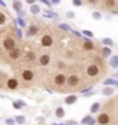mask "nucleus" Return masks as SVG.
Wrapping results in <instances>:
<instances>
[{"instance_id":"1","label":"nucleus","mask_w":118,"mask_h":125,"mask_svg":"<svg viewBox=\"0 0 118 125\" xmlns=\"http://www.w3.org/2000/svg\"><path fill=\"white\" fill-rule=\"evenodd\" d=\"M99 72H100L99 67H97V65H95V64H90V65L86 68V74L89 76H92V78L97 76V75H99Z\"/></svg>"},{"instance_id":"2","label":"nucleus","mask_w":118,"mask_h":125,"mask_svg":"<svg viewBox=\"0 0 118 125\" xmlns=\"http://www.w3.org/2000/svg\"><path fill=\"white\" fill-rule=\"evenodd\" d=\"M79 81H81V79H79V76H78L77 74H72L71 76L67 78V83L69 85V88H75V86L79 83Z\"/></svg>"},{"instance_id":"3","label":"nucleus","mask_w":118,"mask_h":125,"mask_svg":"<svg viewBox=\"0 0 118 125\" xmlns=\"http://www.w3.org/2000/svg\"><path fill=\"white\" fill-rule=\"evenodd\" d=\"M3 47H4L6 50H13L14 47H15V40L13 39V38H7V39L3 40Z\"/></svg>"},{"instance_id":"4","label":"nucleus","mask_w":118,"mask_h":125,"mask_svg":"<svg viewBox=\"0 0 118 125\" xmlns=\"http://www.w3.org/2000/svg\"><path fill=\"white\" fill-rule=\"evenodd\" d=\"M9 56H10V58H11V60H18V58L22 56V50L18 49V47H14L13 50H10Z\"/></svg>"},{"instance_id":"5","label":"nucleus","mask_w":118,"mask_h":125,"mask_svg":"<svg viewBox=\"0 0 118 125\" xmlns=\"http://www.w3.org/2000/svg\"><path fill=\"white\" fill-rule=\"evenodd\" d=\"M97 122H99L100 125H107L110 122V115L107 113H101V114L97 117Z\"/></svg>"},{"instance_id":"6","label":"nucleus","mask_w":118,"mask_h":125,"mask_svg":"<svg viewBox=\"0 0 118 125\" xmlns=\"http://www.w3.org/2000/svg\"><path fill=\"white\" fill-rule=\"evenodd\" d=\"M40 43L45 46V47H50V46L53 45V38L50 35H43L42 39H40Z\"/></svg>"},{"instance_id":"7","label":"nucleus","mask_w":118,"mask_h":125,"mask_svg":"<svg viewBox=\"0 0 118 125\" xmlns=\"http://www.w3.org/2000/svg\"><path fill=\"white\" fill-rule=\"evenodd\" d=\"M21 76H22L24 81H27V82H31L32 79H33V71H31V70H24L22 74H21Z\"/></svg>"},{"instance_id":"8","label":"nucleus","mask_w":118,"mask_h":125,"mask_svg":"<svg viewBox=\"0 0 118 125\" xmlns=\"http://www.w3.org/2000/svg\"><path fill=\"white\" fill-rule=\"evenodd\" d=\"M67 82V76L64 75V74H57L54 76V83L56 85H64Z\"/></svg>"},{"instance_id":"9","label":"nucleus","mask_w":118,"mask_h":125,"mask_svg":"<svg viewBox=\"0 0 118 125\" xmlns=\"http://www.w3.org/2000/svg\"><path fill=\"white\" fill-rule=\"evenodd\" d=\"M35 58H36V56H35V53H33V52H28V53L22 57V60H24V62L29 64V62H33V61H35Z\"/></svg>"},{"instance_id":"10","label":"nucleus","mask_w":118,"mask_h":125,"mask_svg":"<svg viewBox=\"0 0 118 125\" xmlns=\"http://www.w3.org/2000/svg\"><path fill=\"white\" fill-rule=\"evenodd\" d=\"M49 62H50V56H49V54H43V56L39 58V64H40V65H43V67H45V65H47Z\"/></svg>"},{"instance_id":"11","label":"nucleus","mask_w":118,"mask_h":125,"mask_svg":"<svg viewBox=\"0 0 118 125\" xmlns=\"http://www.w3.org/2000/svg\"><path fill=\"white\" fill-rule=\"evenodd\" d=\"M7 88H9V89H17V88H18V81L17 79H9L7 81Z\"/></svg>"},{"instance_id":"12","label":"nucleus","mask_w":118,"mask_h":125,"mask_svg":"<svg viewBox=\"0 0 118 125\" xmlns=\"http://www.w3.org/2000/svg\"><path fill=\"white\" fill-rule=\"evenodd\" d=\"M83 49L85 50H92L93 49V43H92V40H85V43H83Z\"/></svg>"},{"instance_id":"13","label":"nucleus","mask_w":118,"mask_h":125,"mask_svg":"<svg viewBox=\"0 0 118 125\" xmlns=\"http://www.w3.org/2000/svg\"><path fill=\"white\" fill-rule=\"evenodd\" d=\"M77 96H75V94H72V96H68V97L65 99V103H67V104H72V103H75L77 102Z\"/></svg>"},{"instance_id":"14","label":"nucleus","mask_w":118,"mask_h":125,"mask_svg":"<svg viewBox=\"0 0 118 125\" xmlns=\"http://www.w3.org/2000/svg\"><path fill=\"white\" fill-rule=\"evenodd\" d=\"M104 6L107 7V9H111V7H114V6H115V0H106Z\"/></svg>"},{"instance_id":"15","label":"nucleus","mask_w":118,"mask_h":125,"mask_svg":"<svg viewBox=\"0 0 118 125\" xmlns=\"http://www.w3.org/2000/svg\"><path fill=\"white\" fill-rule=\"evenodd\" d=\"M38 31H39V29H38V27H33V25H32V27H29V35H36Z\"/></svg>"},{"instance_id":"16","label":"nucleus","mask_w":118,"mask_h":125,"mask_svg":"<svg viewBox=\"0 0 118 125\" xmlns=\"http://www.w3.org/2000/svg\"><path fill=\"white\" fill-rule=\"evenodd\" d=\"M31 13H32V14H38V13H39V7H38V6H35V4H32Z\"/></svg>"},{"instance_id":"17","label":"nucleus","mask_w":118,"mask_h":125,"mask_svg":"<svg viewBox=\"0 0 118 125\" xmlns=\"http://www.w3.org/2000/svg\"><path fill=\"white\" fill-rule=\"evenodd\" d=\"M21 1H18V0H15V1H14V9L17 10V11H20V9H21Z\"/></svg>"},{"instance_id":"18","label":"nucleus","mask_w":118,"mask_h":125,"mask_svg":"<svg viewBox=\"0 0 118 125\" xmlns=\"http://www.w3.org/2000/svg\"><path fill=\"white\" fill-rule=\"evenodd\" d=\"M6 20H7V18H6V15L3 13H0V25H3V24L6 22Z\"/></svg>"},{"instance_id":"19","label":"nucleus","mask_w":118,"mask_h":125,"mask_svg":"<svg viewBox=\"0 0 118 125\" xmlns=\"http://www.w3.org/2000/svg\"><path fill=\"white\" fill-rule=\"evenodd\" d=\"M111 65L113 67H118V57H113V60H111Z\"/></svg>"},{"instance_id":"20","label":"nucleus","mask_w":118,"mask_h":125,"mask_svg":"<svg viewBox=\"0 0 118 125\" xmlns=\"http://www.w3.org/2000/svg\"><path fill=\"white\" fill-rule=\"evenodd\" d=\"M99 107H100V104H99V103H95V104L92 106V111H93V113H96L97 110H99Z\"/></svg>"},{"instance_id":"21","label":"nucleus","mask_w":118,"mask_h":125,"mask_svg":"<svg viewBox=\"0 0 118 125\" xmlns=\"http://www.w3.org/2000/svg\"><path fill=\"white\" fill-rule=\"evenodd\" d=\"M56 115H57V117H63V115H64L63 108H57V111H56Z\"/></svg>"},{"instance_id":"22","label":"nucleus","mask_w":118,"mask_h":125,"mask_svg":"<svg viewBox=\"0 0 118 125\" xmlns=\"http://www.w3.org/2000/svg\"><path fill=\"white\" fill-rule=\"evenodd\" d=\"M110 54H111L110 49L108 47H104V49H103V56H110Z\"/></svg>"},{"instance_id":"23","label":"nucleus","mask_w":118,"mask_h":125,"mask_svg":"<svg viewBox=\"0 0 118 125\" xmlns=\"http://www.w3.org/2000/svg\"><path fill=\"white\" fill-rule=\"evenodd\" d=\"M103 43L104 45H113V40L108 39V38H106V39H103Z\"/></svg>"},{"instance_id":"24","label":"nucleus","mask_w":118,"mask_h":125,"mask_svg":"<svg viewBox=\"0 0 118 125\" xmlns=\"http://www.w3.org/2000/svg\"><path fill=\"white\" fill-rule=\"evenodd\" d=\"M14 106H15V108H21L22 103H21V102H15V103H14Z\"/></svg>"},{"instance_id":"25","label":"nucleus","mask_w":118,"mask_h":125,"mask_svg":"<svg viewBox=\"0 0 118 125\" xmlns=\"http://www.w3.org/2000/svg\"><path fill=\"white\" fill-rule=\"evenodd\" d=\"M72 3H74L75 6H82V1H81V0H72Z\"/></svg>"},{"instance_id":"26","label":"nucleus","mask_w":118,"mask_h":125,"mask_svg":"<svg viewBox=\"0 0 118 125\" xmlns=\"http://www.w3.org/2000/svg\"><path fill=\"white\" fill-rule=\"evenodd\" d=\"M93 17H95L96 20H100V18H101V15H100L99 13H93Z\"/></svg>"},{"instance_id":"27","label":"nucleus","mask_w":118,"mask_h":125,"mask_svg":"<svg viewBox=\"0 0 118 125\" xmlns=\"http://www.w3.org/2000/svg\"><path fill=\"white\" fill-rule=\"evenodd\" d=\"M104 93L106 94H111L113 93V89H104Z\"/></svg>"},{"instance_id":"28","label":"nucleus","mask_w":118,"mask_h":125,"mask_svg":"<svg viewBox=\"0 0 118 125\" xmlns=\"http://www.w3.org/2000/svg\"><path fill=\"white\" fill-rule=\"evenodd\" d=\"M60 28H63V29H65V31H68V29H69L68 25H60Z\"/></svg>"},{"instance_id":"29","label":"nucleus","mask_w":118,"mask_h":125,"mask_svg":"<svg viewBox=\"0 0 118 125\" xmlns=\"http://www.w3.org/2000/svg\"><path fill=\"white\" fill-rule=\"evenodd\" d=\"M83 33H85V35H86V36H89V38H90V36H92V32H88V31H85V32H83Z\"/></svg>"},{"instance_id":"30","label":"nucleus","mask_w":118,"mask_h":125,"mask_svg":"<svg viewBox=\"0 0 118 125\" xmlns=\"http://www.w3.org/2000/svg\"><path fill=\"white\" fill-rule=\"evenodd\" d=\"M88 1H89V3H92V4H96V3H97V0H88Z\"/></svg>"},{"instance_id":"31","label":"nucleus","mask_w":118,"mask_h":125,"mask_svg":"<svg viewBox=\"0 0 118 125\" xmlns=\"http://www.w3.org/2000/svg\"><path fill=\"white\" fill-rule=\"evenodd\" d=\"M27 3H29V4H33V3H35V0H27Z\"/></svg>"},{"instance_id":"32","label":"nucleus","mask_w":118,"mask_h":125,"mask_svg":"<svg viewBox=\"0 0 118 125\" xmlns=\"http://www.w3.org/2000/svg\"><path fill=\"white\" fill-rule=\"evenodd\" d=\"M18 122H24V117H18Z\"/></svg>"},{"instance_id":"33","label":"nucleus","mask_w":118,"mask_h":125,"mask_svg":"<svg viewBox=\"0 0 118 125\" xmlns=\"http://www.w3.org/2000/svg\"><path fill=\"white\" fill-rule=\"evenodd\" d=\"M67 15H68L69 18H72L74 17V13H67Z\"/></svg>"},{"instance_id":"34","label":"nucleus","mask_w":118,"mask_h":125,"mask_svg":"<svg viewBox=\"0 0 118 125\" xmlns=\"http://www.w3.org/2000/svg\"><path fill=\"white\" fill-rule=\"evenodd\" d=\"M51 1H53V3H56V4H57V3H60V0H51Z\"/></svg>"},{"instance_id":"35","label":"nucleus","mask_w":118,"mask_h":125,"mask_svg":"<svg viewBox=\"0 0 118 125\" xmlns=\"http://www.w3.org/2000/svg\"><path fill=\"white\" fill-rule=\"evenodd\" d=\"M0 81H1V75H0Z\"/></svg>"}]
</instances>
